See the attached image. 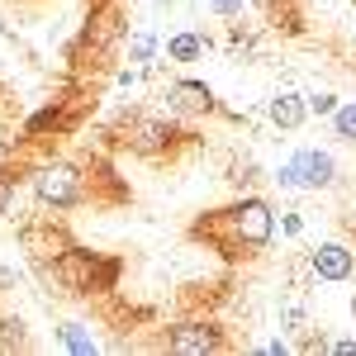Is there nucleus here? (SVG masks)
I'll list each match as a JSON object with an SVG mask.
<instances>
[{"label":"nucleus","mask_w":356,"mask_h":356,"mask_svg":"<svg viewBox=\"0 0 356 356\" xmlns=\"http://www.w3.org/2000/svg\"><path fill=\"white\" fill-rule=\"evenodd\" d=\"M38 195L48 200V204H76L81 200V176L72 171V166H43L38 171Z\"/></svg>","instance_id":"nucleus-1"},{"label":"nucleus","mask_w":356,"mask_h":356,"mask_svg":"<svg viewBox=\"0 0 356 356\" xmlns=\"http://www.w3.org/2000/svg\"><path fill=\"white\" fill-rule=\"evenodd\" d=\"M233 228H238L243 243H266L271 238V209L261 200H247V204L233 209Z\"/></svg>","instance_id":"nucleus-2"},{"label":"nucleus","mask_w":356,"mask_h":356,"mask_svg":"<svg viewBox=\"0 0 356 356\" xmlns=\"http://www.w3.org/2000/svg\"><path fill=\"white\" fill-rule=\"evenodd\" d=\"M314 275L318 280H347L352 275V252L342 243H323L314 252Z\"/></svg>","instance_id":"nucleus-3"},{"label":"nucleus","mask_w":356,"mask_h":356,"mask_svg":"<svg viewBox=\"0 0 356 356\" xmlns=\"http://www.w3.org/2000/svg\"><path fill=\"white\" fill-rule=\"evenodd\" d=\"M214 347H219V332H214V328H204V323H186V328H176V332H171V352H181V356L214 352Z\"/></svg>","instance_id":"nucleus-4"},{"label":"nucleus","mask_w":356,"mask_h":356,"mask_svg":"<svg viewBox=\"0 0 356 356\" xmlns=\"http://www.w3.org/2000/svg\"><path fill=\"white\" fill-rule=\"evenodd\" d=\"M295 166H300L304 186H328V181H332V157H328V152H300Z\"/></svg>","instance_id":"nucleus-5"},{"label":"nucleus","mask_w":356,"mask_h":356,"mask_svg":"<svg viewBox=\"0 0 356 356\" xmlns=\"http://www.w3.org/2000/svg\"><path fill=\"white\" fill-rule=\"evenodd\" d=\"M171 100H176L181 110H209V105H214L209 86H200V81H181V86H171Z\"/></svg>","instance_id":"nucleus-6"},{"label":"nucleus","mask_w":356,"mask_h":356,"mask_svg":"<svg viewBox=\"0 0 356 356\" xmlns=\"http://www.w3.org/2000/svg\"><path fill=\"white\" fill-rule=\"evenodd\" d=\"M304 110H309V100H300V95H275L271 100V119L280 129H295L304 119Z\"/></svg>","instance_id":"nucleus-7"},{"label":"nucleus","mask_w":356,"mask_h":356,"mask_svg":"<svg viewBox=\"0 0 356 356\" xmlns=\"http://www.w3.org/2000/svg\"><path fill=\"white\" fill-rule=\"evenodd\" d=\"M162 138H171V129H166L162 119H143V124H134V147H157Z\"/></svg>","instance_id":"nucleus-8"},{"label":"nucleus","mask_w":356,"mask_h":356,"mask_svg":"<svg viewBox=\"0 0 356 356\" xmlns=\"http://www.w3.org/2000/svg\"><path fill=\"white\" fill-rule=\"evenodd\" d=\"M171 57H181V62L200 57V38H195V33H181V38H171Z\"/></svg>","instance_id":"nucleus-9"},{"label":"nucleus","mask_w":356,"mask_h":356,"mask_svg":"<svg viewBox=\"0 0 356 356\" xmlns=\"http://www.w3.org/2000/svg\"><path fill=\"white\" fill-rule=\"evenodd\" d=\"M337 134H342V138H352V143H356V100L337 110Z\"/></svg>","instance_id":"nucleus-10"},{"label":"nucleus","mask_w":356,"mask_h":356,"mask_svg":"<svg viewBox=\"0 0 356 356\" xmlns=\"http://www.w3.org/2000/svg\"><path fill=\"white\" fill-rule=\"evenodd\" d=\"M62 337H67V347H72V352H90V337H86L81 328H67Z\"/></svg>","instance_id":"nucleus-11"},{"label":"nucleus","mask_w":356,"mask_h":356,"mask_svg":"<svg viewBox=\"0 0 356 356\" xmlns=\"http://www.w3.org/2000/svg\"><path fill=\"white\" fill-rule=\"evenodd\" d=\"M309 110H314V114H337V100H332V95H314Z\"/></svg>","instance_id":"nucleus-12"},{"label":"nucleus","mask_w":356,"mask_h":356,"mask_svg":"<svg viewBox=\"0 0 356 356\" xmlns=\"http://www.w3.org/2000/svg\"><path fill=\"white\" fill-rule=\"evenodd\" d=\"M147 53H152V38H138V43H134V57H138V62H143V57H147Z\"/></svg>","instance_id":"nucleus-13"}]
</instances>
